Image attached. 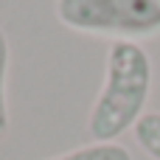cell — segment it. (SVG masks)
Segmentation results:
<instances>
[{"mask_svg": "<svg viewBox=\"0 0 160 160\" xmlns=\"http://www.w3.org/2000/svg\"><path fill=\"white\" fill-rule=\"evenodd\" d=\"M155 68L141 42H110L104 62V82L87 115V135L93 143H112L146 112L152 96Z\"/></svg>", "mask_w": 160, "mask_h": 160, "instance_id": "obj_1", "label": "cell"}, {"mask_svg": "<svg viewBox=\"0 0 160 160\" xmlns=\"http://www.w3.org/2000/svg\"><path fill=\"white\" fill-rule=\"evenodd\" d=\"M8 62H11V48H8V37L0 25V141L8 135L11 127V115H8V96H6V84H8Z\"/></svg>", "mask_w": 160, "mask_h": 160, "instance_id": "obj_5", "label": "cell"}, {"mask_svg": "<svg viewBox=\"0 0 160 160\" xmlns=\"http://www.w3.org/2000/svg\"><path fill=\"white\" fill-rule=\"evenodd\" d=\"M56 20L79 34L141 42L160 34V0H56Z\"/></svg>", "mask_w": 160, "mask_h": 160, "instance_id": "obj_2", "label": "cell"}, {"mask_svg": "<svg viewBox=\"0 0 160 160\" xmlns=\"http://www.w3.org/2000/svg\"><path fill=\"white\" fill-rule=\"evenodd\" d=\"M45 160H132V152L121 146L118 141H112V143H87V146H79V149H70L65 155Z\"/></svg>", "mask_w": 160, "mask_h": 160, "instance_id": "obj_3", "label": "cell"}, {"mask_svg": "<svg viewBox=\"0 0 160 160\" xmlns=\"http://www.w3.org/2000/svg\"><path fill=\"white\" fill-rule=\"evenodd\" d=\"M132 132L141 152L152 160H160V110H146Z\"/></svg>", "mask_w": 160, "mask_h": 160, "instance_id": "obj_4", "label": "cell"}]
</instances>
